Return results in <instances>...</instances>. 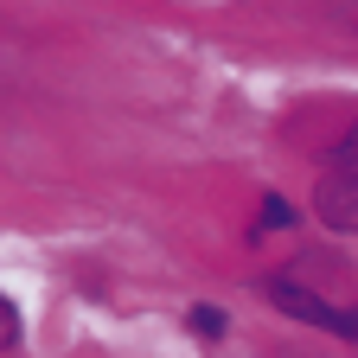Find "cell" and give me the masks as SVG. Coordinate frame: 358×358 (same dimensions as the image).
<instances>
[{"mask_svg":"<svg viewBox=\"0 0 358 358\" xmlns=\"http://www.w3.org/2000/svg\"><path fill=\"white\" fill-rule=\"evenodd\" d=\"M313 211H320V224H333V231H358V179L333 173L320 192H313Z\"/></svg>","mask_w":358,"mask_h":358,"instance_id":"cell-2","label":"cell"},{"mask_svg":"<svg viewBox=\"0 0 358 358\" xmlns=\"http://www.w3.org/2000/svg\"><path fill=\"white\" fill-rule=\"evenodd\" d=\"M192 333H224V313H211V307H199V313H192Z\"/></svg>","mask_w":358,"mask_h":358,"instance_id":"cell-5","label":"cell"},{"mask_svg":"<svg viewBox=\"0 0 358 358\" xmlns=\"http://www.w3.org/2000/svg\"><path fill=\"white\" fill-rule=\"evenodd\" d=\"M268 301H275L282 313H294V320H313V327H327V333H339V339H358V313H339V307H327L320 294L294 288L288 275H275V282H268Z\"/></svg>","mask_w":358,"mask_h":358,"instance_id":"cell-1","label":"cell"},{"mask_svg":"<svg viewBox=\"0 0 358 358\" xmlns=\"http://www.w3.org/2000/svg\"><path fill=\"white\" fill-rule=\"evenodd\" d=\"M333 166H339L345 179H358V122L339 134V148H333Z\"/></svg>","mask_w":358,"mask_h":358,"instance_id":"cell-3","label":"cell"},{"mask_svg":"<svg viewBox=\"0 0 358 358\" xmlns=\"http://www.w3.org/2000/svg\"><path fill=\"white\" fill-rule=\"evenodd\" d=\"M294 211H288V199H262V231H282Z\"/></svg>","mask_w":358,"mask_h":358,"instance_id":"cell-4","label":"cell"}]
</instances>
